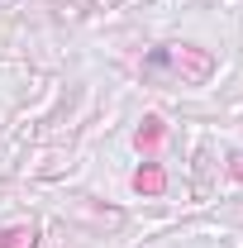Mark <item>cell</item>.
Listing matches in <instances>:
<instances>
[{
	"label": "cell",
	"instance_id": "1",
	"mask_svg": "<svg viewBox=\"0 0 243 248\" xmlns=\"http://www.w3.org/2000/svg\"><path fill=\"white\" fill-rule=\"evenodd\" d=\"M143 186H148V191H157V186H162V177H157V172H138V191H143Z\"/></svg>",
	"mask_w": 243,
	"mask_h": 248
}]
</instances>
